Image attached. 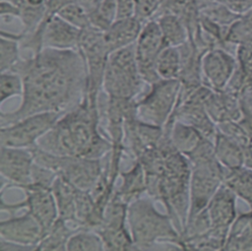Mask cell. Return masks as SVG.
Returning a JSON list of instances; mask_svg holds the SVG:
<instances>
[{"label": "cell", "mask_w": 252, "mask_h": 251, "mask_svg": "<svg viewBox=\"0 0 252 251\" xmlns=\"http://www.w3.org/2000/svg\"><path fill=\"white\" fill-rule=\"evenodd\" d=\"M30 149L35 163L53 170L82 190L91 191L102 171L101 158L54 155L43 151L37 145Z\"/></svg>", "instance_id": "5b68a950"}, {"label": "cell", "mask_w": 252, "mask_h": 251, "mask_svg": "<svg viewBox=\"0 0 252 251\" xmlns=\"http://www.w3.org/2000/svg\"><path fill=\"white\" fill-rule=\"evenodd\" d=\"M223 169L222 183L234 194L245 199L252 208V170L241 167L236 169Z\"/></svg>", "instance_id": "cb8c5ba5"}, {"label": "cell", "mask_w": 252, "mask_h": 251, "mask_svg": "<svg viewBox=\"0 0 252 251\" xmlns=\"http://www.w3.org/2000/svg\"><path fill=\"white\" fill-rule=\"evenodd\" d=\"M51 190L56 201L58 219L67 222H76V194L78 188L57 175Z\"/></svg>", "instance_id": "d6986e66"}, {"label": "cell", "mask_w": 252, "mask_h": 251, "mask_svg": "<svg viewBox=\"0 0 252 251\" xmlns=\"http://www.w3.org/2000/svg\"><path fill=\"white\" fill-rule=\"evenodd\" d=\"M121 176L122 184L114 191L113 195L129 205L134 200L141 198L140 196L147 191L145 171L141 162L136 159L135 164L127 172H122Z\"/></svg>", "instance_id": "ffe728a7"}, {"label": "cell", "mask_w": 252, "mask_h": 251, "mask_svg": "<svg viewBox=\"0 0 252 251\" xmlns=\"http://www.w3.org/2000/svg\"><path fill=\"white\" fill-rule=\"evenodd\" d=\"M147 182L148 194L161 201L176 229H185L190 206L191 164L186 156L179 153L171 143L167 130L156 146L138 158Z\"/></svg>", "instance_id": "7a4b0ae2"}, {"label": "cell", "mask_w": 252, "mask_h": 251, "mask_svg": "<svg viewBox=\"0 0 252 251\" xmlns=\"http://www.w3.org/2000/svg\"><path fill=\"white\" fill-rule=\"evenodd\" d=\"M206 110L216 123L238 121L241 117L242 107L238 97L226 91H214L205 102Z\"/></svg>", "instance_id": "e0dca14e"}, {"label": "cell", "mask_w": 252, "mask_h": 251, "mask_svg": "<svg viewBox=\"0 0 252 251\" xmlns=\"http://www.w3.org/2000/svg\"><path fill=\"white\" fill-rule=\"evenodd\" d=\"M165 46L157 21L153 19L144 23L135 42L136 60L144 82L152 85L160 80L156 70V63L158 54Z\"/></svg>", "instance_id": "30bf717a"}, {"label": "cell", "mask_w": 252, "mask_h": 251, "mask_svg": "<svg viewBox=\"0 0 252 251\" xmlns=\"http://www.w3.org/2000/svg\"><path fill=\"white\" fill-rule=\"evenodd\" d=\"M214 146L218 160L227 169L239 168L245 162L244 148L220 131L217 132Z\"/></svg>", "instance_id": "7402d4cb"}, {"label": "cell", "mask_w": 252, "mask_h": 251, "mask_svg": "<svg viewBox=\"0 0 252 251\" xmlns=\"http://www.w3.org/2000/svg\"><path fill=\"white\" fill-rule=\"evenodd\" d=\"M117 19L134 17V0H116Z\"/></svg>", "instance_id": "d590c367"}, {"label": "cell", "mask_w": 252, "mask_h": 251, "mask_svg": "<svg viewBox=\"0 0 252 251\" xmlns=\"http://www.w3.org/2000/svg\"><path fill=\"white\" fill-rule=\"evenodd\" d=\"M163 128L167 130L174 148L184 156H188L205 138L193 126L177 120L165 124Z\"/></svg>", "instance_id": "44dd1931"}, {"label": "cell", "mask_w": 252, "mask_h": 251, "mask_svg": "<svg viewBox=\"0 0 252 251\" xmlns=\"http://www.w3.org/2000/svg\"><path fill=\"white\" fill-rule=\"evenodd\" d=\"M15 250H36V249L32 246H26L19 243L0 239V251H15Z\"/></svg>", "instance_id": "8d00e7d4"}, {"label": "cell", "mask_w": 252, "mask_h": 251, "mask_svg": "<svg viewBox=\"0 0 252 251\" xmlns=\"http://www.w3.org/2000/svg\"><path fill=\"white\" fill-rule=\"evenodd\" d=\"M24 83L22 77L15 72L1 73L0 77V102L4 103L8 98L23 94Z\"/></svg>", "instance_id": "1f68e13d"}, {"label": "cell", "mask_w": 252, "mask_h": 251, "mask_svg": "<svg viewBox=\"0 0 252 251\" xmlns=\"http://www.w3.org/2000/svg\"><path fill=\"white\" fill-rule=\"evenodd\" d=\"M155 20L159 27L166 46L178 47L189 39L188 30L177 16L170 13H160Z\"/></svg>", "instance_id": "603a6c76"}, {"label": "cell", "mask_w": 252, "mask_h": 251, "mask_svg": "<svg viewBox=\"0 0 252 251\" xmlns=\"http://www.w3.org/2000/svg\"><path fill=\"white\" fill-rule=\"evenodd\" d=\"M22 34H14L1 31L0 38V70L1 73L11 71L19 62V49Z\"/></svg>", "instance_id": "4316f807"}, {"label": "cell", "mask_w": 252, "mask_h": 251, "mask_svg": "<svg viewBox=\"0 0 252 251\" xmlns=\"http://www.w3.org/2000/svg\"><path fill=\"white\" fill-rule=\"evenodd\" d=\"M44 230L38 220L29 212L0 222V239L32 246L36 249Z\"/></svg>", "instance_id": "5bb4252c"}, {"label": "cell", "mask_w": 252, "mask_h": 251, "mask_svg": "<svg viewBox=\"0 0 252 251\" xmlns=\"http://www.w3.org/2000/svg\"><path fill=\"white\" fill-rule=\"evenodd\" d=\"M163 135V127L145 123L131 117L124 122V145H128L136 159L158 144Z\"/></svg>", "instance_id": "9a60e30c"}, {"label": "cell", "mask_w": 252, "mask_h": 251, "mask_svg": "<svg viewBox=\"0 0 252 251\" xmlns=\"http://www.w3.org/2000/svg\"><path fill=\"white\" fill-rule=\"evenodd\" d=\"M202 73L214 91H223L233 74V60L220 49L207 50L201 61Z\"/></svg>", "instance_id": "2e32d148"}, {"label": "cell", "mask_w": 252, "mask_h": 251, "mask_svg": "<svg viewBox=\"0 0 252 251\" xmlns=\"http://www.w3.org/2000/svg\"><path fill=\"white\" fill-rule=\"evenodd\" d=\"M161 0H134V17L141 23L155 19L160 8Z\"/></svg>", "instance_id": "d6a6232c"}, {"label": "cell", "mask_w": 252, "mask_h": 251, "mask_svg": "<svg viewBox=\"0 0 252 251\" xmlns=\"http://www.w3.org/2000/svg\"><path fill=\"white\" fill-rule=\"evenodd\" d=\"M64 113L40 112L1 127L0 144L4 147L31 148L46 134Z\"/></svg>", "instance_id": "9c48e42d"}, {"label": "cell", "mask_w": 252, "mask_h": 251, "mask_svg": "<svg viewBox=\"0 0 252 251\" xmlns=\"http://www.w3.org/2000/svg\"><path fill=\"white\" fill-rule=\"evenodd\" d=\"M135 43L109 54L102 87L109 97L133 99L142 89Z\"/></svg>", "instance_id": "8992f818"}, {"label": "cell", "mask_w": 252, "mask_h": 251, "mask_svg": "<svg viewBox=\"0 0 252 251\" xmlns=\"http://www.w3.org/2000/svg\"><path fill=\"white\" fill-rule=\"evenodd\" d=\"M142 27L143 23L135 17L115 20L103 31L104 41L109 52L111 53L134 44L141 32Z\"/></svg>", "instance_id": "ac0fdd59"}, {"label": "cell", "mask_w": 252, "mask_h": 251, "mask_svg": "<svg viewBox=\"0 0 252 251\" xmlns=\"http://www.w3.org/2000/svg\"><path fill=\"white\" fill-rule=\"evenodd\" d=\"M33 157L30 148H12L1 146L0 172L12 184L8 187L22 188L32 183Z\"/></svg>", "instance_id": "7c38bea8"}, {"label": "cell", "mask_w": 252, "mask_h": 251, "mask_svg": "<svg viewBox=\"0 0 252 251\" xmlns=\"http://www.w3.org/2000/svg\"><path fill=\"white\" fill-rule=\"evenodd\" d=\"M238 57L242 70L246 72L252 71V40L239 47Z\"/></svg>", "instance_id": "e575fe53"}, {"label": "cell", "mask_w": 252, "mask_h": 251, "mask_svg": "<svg viewBox=\"0 0 252 251\" xmlns=\"http://www.w3.org/2000/svg\"><path fill=\"white\" fill-rule=\"evenodd\" d=\"M86 68L87 89L85 95L97 103L98 93L103 84L104 71L110 54L103 37V31L92 26L82 30L79 46Z\"/></svg>", "instance_id": "52a82bcc"}, {"label": "cell", "mask_w": 252, "mask_h": 251, "mask_svg": "<svg viewBox=\"0 0 252 251\" xmlns=\"http://www.w3.org/2000/svg\"><path fill=\"white\" fill-rule=\"evenodd\" d=\"M70 1L77 2L78 4L83 6L87 10V12L90 14L97 8V6L102 0H70Z\"/></svg>", "instance_id": "74e56055"}, {"label": "cell", "mask_w": 252, "mask_h": 251, "mask_svg": "<svg viewBox=\"0 0 252 251\" xmlns=\"http://www.w3.org/2000/svg\"><path fill=\"white\" fill-rule=\"evenodd\" d=\"M22 189L26 192V199L15 204H5L1 200V210L14 212L22 208H28V212L38 220L45 234L58 219L56 201L51 188L32 182L23 186Z\"/></svg>", "instance_id": "8fae6325"}, {"label": "cell", "mask_w": 252, "mask_h": 251, "mask_svg": "<svg viewBox=\"0 0 252 251\" xmlns=\"http://www.w3.org/2000/svg\"><path fill=\"white\" fill-rule=\"evenodd\" d=\"M21 11L17 4L10 0H1L0 3V16L2 21L10 22L13 19H20Z\"/></svg>", "instance_id": "836d02e7"}, {"label": "cell", "mask_w": 252, "mask_h": 251, "mask_svg": "<svg viewBox=\"0 0 252 251\" xmlns=\"http://www.w3.org/2000/svg\"><path fill=\"white\" fill-rule=\"evenodd\" d=\"M212 229L211 232L220 239L226 240L229 226L234 221V193L223 183L218 189L206 208Z\"/></svg>", "instance_id": "4fadbf2b"}, {"label": "cell", "mask_w": 252, "mask_h": 251, "mask_svg": "<svg viewBox=\"0 0 252 251\" xmlns=\"http://www.w3.org/2000/svg\"><path fill=\"white\" fill-rule=\"evenodd\" d=\"M181 69V55L178 47L165 46L158 56L156 70L159 79H178Z\"/></svg>", "instance_id": "484cf974"}, {"label": "cell", "mask_w": 252, "mask_h": 251, "mask_svg": "<svg viewBox=\"0 0 252 251\" xmlns=\"http://www.w3.org/2000/svg\"><path fill=\"white\" fill-rule=\"evenodd\" d=\"M56 14L68 23L81 30H84L91 26L89 13L83 6H81L77 2H69L63 5Z\"/></svg>", "instance_id": "4dcf8cb0"}, {"label": "cell", "mask_w": 252, "mask_h": 251, "mask_svg": "<svg viewBox=\"0 0 252 251\" xmlns=\"http://www.w3.org/2000/svg\"><path fill=\"white\" fill-rule=\"evenodd\" d=\"M97 103L86 95L64 113L36 145L45 152L59 156L102 158L112 149L110 141L98 131Z\"/></svg>", "instance_id": "3957f363"}, {"label": "cell", "mask_w": 252, "mask_h": 251, "mask_svg": "<svg viewBox=\"0 0 252 251\" xmlns=\"http://www.w3.org/2000/svg\"><path fill=\"white\" fill-rule=\"evenodd\" d=\"M76 230L69 228L67 221L57 219L37 244L36 250H67V242Z\"/></svg>", "instance_id": "d4e9b609"}, {"label": "cell", "mask_w": 252, "mask_h": 251, "mask_svg": "<svg viewBox=\"0 0 252 251\" xmlns=\"http://www.w3.org/2000/svg\"><path fill=\"white\" fill-rule=\"evenodd\" d=\"M116 0H102L97 8L89 14L91 26L104 31L116 20Z\"/></svg>", "instance_id": "f546056e"}, {"label": "cell", "mask_w": 252, "mask_h": 251, "mask_svg": "<svg viewBox=\"0 0 252 251\" xmlns=\"http://www.w3.org/2000/svg\"><path fill=\"white\" fill-rule=\"evenodd\" d=\"M127 222L135 250L151 249L158 242L179 246L180 233L170 216L158 212L148 198H139L128 205Z\"/></svg>", "instance_id": "277c9868"}, {"label": "cell", "mask_w": 252, "mask_h": 251, "mask_svg": "<svg viewBox=\"0 0 252 251\" xmlns=\"http://www.w3.org/2000/svg\"><path fill=\"white\" fill-rule=\"evenodd\" d=\"M24 83L20 107L1 112V127L32 114L48 111L66 113L84 97L87 68L79 49L42 48L12 68Z\"/></svg>", "instance_id": "6da1fadb"}, {"label": "cell", "mask_w": 252, "mask_h": 251, "mask_svg": "<svg viewBox=\"0 0 252 251\" xmlns=\"http://www.w3.org/2000/svg\"><path fill=\"white\" fill-rule=\"evenodd\" d=\"M100 236L106 250H133L134 243L130 231L126 227L104 228L94 230Z\"/></svg>", "instance_id": "83f0119b"}, {"label": "cell", "mask_w": 252, "mask_h": 251, "mask_svg": "<svg viewBox=\"0 0 252 251\" xmlns=\"http://www.w3.org/2000/svg\"><path fill=\"white\" fill-rule=\"evenodd\" d=\"M179 79H160L151 85L150 92L136 104L137 118L145 123L164 127L177 101Z\"/></svg>", "instance_id": "ba28073f"}, {"label": "cell", "mask_w": 252, "mask_h": 251, "mask_svg": "<svg viewBox=\"0 0 252 251\" xmlns=\"http://www.w3.org/2000/svg\"><path fill=\"white\" fill-rule=\"evenodd\" d=\"M103 242L94 230L79 228L76 230L67 242V250H103Z\"/></svg>", "instance_id": "f1b7e54d"}]
</instances>
